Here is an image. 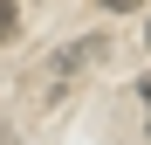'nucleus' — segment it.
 Masks as SVG:
<instances>
[{
  "label": "nucleus",
  "instance_id": "5",
  "mask_svg": "<svg viewBox=\"0 0 151 145\" xmlns=\"http://www.w3.org/2000/svg\"><path fill=\"white\" fill-rule=\"evenodd\" d=\"M144 48H151V28H144Z\"/></svg>",
  "mask_w": 151,
  "mask_h": 145
},
{
  "label": "nucleus",
  "instance_id": "1",
  "mask_svg": "<svg viewBox=\"0 0 151 145\" xmlns=\"http://www.w3.org/2000/svg\"><path fill=\"white\" fill-rule=\"evenodd\" d=\"M96 55H103V35H83V42H69V48H62L55 62H41V76H35V90L48 97V104H55V97H62V83H69V76H83V69H89Z\"/></svg>",
  "mask_w": 151,
  "mask_h": 145
},
{
  "label": "nucleus",
  "instance_id": "2",
  "mask_svg": "<svg viewBox=\"0 0 151 145\" xmlns=\"http://www.w3.org/2000/svg\"><path fill=\"white\" fill-rule=\"evenodd\" d=\"M21 35V0H0V42Z\"/></svg>",
  "mask_w": 151,
  "mask_h": 145
},
{
  "label": "nucleus",
  "instance_id": "4",
  "mask_svg": "<svg viewBox=\"0 0 151 145\" xmlns=\"http://www.w3.org/2000/svg\"><path fill=\"white\" fill-rule=\"evenodd\" d=\"M137 97H144V117H151V76H144V83H137Z\"/></svg>",
  "mask_w": 151,
  "mask_h": 145
},
{
  "label": "nucleus",
  "instance_id": "3",
  "mask_svg": "<svg viewBox=\"0 0 151 145\" xmlns=\"http://www.w3.org/2000/svg\"><path fill=\"white\" fill-rule=\"evenodd\" d=\"M103 7H110V14H137L144 0H103Z\"/></svg>",
  "mask_w": 151,
  "mask_h": 145
}]
</instances>
